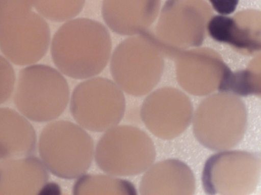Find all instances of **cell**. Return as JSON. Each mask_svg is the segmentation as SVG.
<instances>
[{
	"label": "cell",
	"instance_id": "8",
	"mask_svg": "<svg viewBox=\"0 0 261 195\" xmlns=\"http://www.w3.org/2000/svg\"><path fill=\"white\" fill-rule=\"evenodd\" d=\"M48 179L46 167L36 157L28 156L0 161V194H37Z\"/></svg>",
	"mask_w": 261,
	"mask_h": 195
},
{
	"label": "cell",
	"instance_id": "6",
	"mask_svg": "<svg viewBox=\"0 0 261 195\" xmlns=\"http://www.w3.org/2000/svg\"><path fill=\"white\" fill-rule=\"evenodd\" d=\"M49 41L47 23L32 11L0 24V49L15 65L29 66L39 61L46 53Z\"/></svg>",
	"mask_w": 261,
	"mask_h": 195
},
{
	"label": "cell",
	"instance_id": "14",
	"mask_svg": "<svg viewBox=\"0 0 261 195\" xmlns=\"http://www.w3.org/2000/svg\"><path fill=\"white\" fill-rule=\"evenodd\" d=\"M34 2L35 0H0V24L32 11Z\"/></svg>",
	"mask_w": 261,
	"mask_h": 195
},
{
	"label": "cell",
	"instance_id": "11",
	"mask_svg": "<svg viewBox=\"0 0 261 195\" xmlns=\"http://www.w3.org/2000/svg\"><path fill=\"white\" fill-rule=\"evenodd\" d=\"M112 175H86L75 182L74 194H135L132 183Z\"/></svg>",
	"mask_w": 261,
	"mask_h": 195
},
{
	"label": "cell",
	"instance_id": "10",
	"mask_svg": "<svg viewBox=\"0 0 261 195\" xmlns=\"http://www.w3.org/2000/svg\"><path fill=\"white\" fill-rule=\"evenodd\" d=\"M145 0H103V18L109 27L121 35H134L148 23Z\"/></svg>",
	"mask_w": 261,
	"mask_h": 195
},
{
	"label": "cell",
	"instance_id": "1",
	"mask_svg": "<svg viewBox=\"0 0 261 195\" xmlns=\"http://www.w3.org/2000/svg\"><path fill=\"white\" fill-rule=\"evenodd\" d=\"M111 39L101 23L76 18L63 24L54 36L51 54L54 64L65 75L75 79L90 78L106 66Z\"/></svg>",
	"mask_w": 261,
	"mask_h": 195
},
{
	"label": "cell",
	"instance_id": "12",
	"mask_svg": "<svg viewBox=\"0 0 261 195\" xmlns=\"http://www.w3.org/2000/svg\"><path fill=\"white\" fill-rule=\"evenodd\" d=\"M210 36L215 41L239 48H246L249 39L245 31L240 29L231 18L223 15L212 17L207 24Z\"/></svg>",
	"mask_w": 261,
	"mask_h": 195
},
{
	"label": "cell",
	"instance_id": "15",
	"mask_svg": "<svg viewBox=\"0 0 261 195\" xmlns=\"http://www.w3.org/2000/svg\"><path fill=\"white\" fill-rule=\"evenodd\" d=\"M15 74L10 62L0 55V105L11 96L14 89Z\"/></svg>",
	"mask_w": 261,
	"mask_h": 195
},
{
	"label": "cell",
	"instance_id": "5",
	"mask_svg": "<svg viewBox=\"0 0 261 195\" xmlns=\"http://www.w3.org/2000/svg\"><path fill=\"white\" fill-rule=\"evenodd\" d=\"M71 114L83 128L102 132L122 120L125 101L121 89L110 79L94 77L79 84L70 100Z\"/></svg>",
	"mask_w": 261,
	"mask_h": 195
},
{
	"label": "cell",
	"instance_id": "16",
	"mask_svg": "<svg viewBox=\"0 0 261 195\" xmlns=\"http://www.w3.org/2000/svg\"><path fill=\"white\" fill-rule=\"evenodd\" d=\"M210 1L215 11L222 15L233 13L239 3V0H210Z\"/></svg>",
	"mask_w": 261,
	"mask_h": 195
},
{
	"label": "cell",
	"instance_id": "3",
	"mask_svg": "<svg viewBox=\"0 0 261 195\" xmlns=\"http://www.w3.org/2000/svg\"><path fill=\"white\" fill-rule=\"evenodd\" d=\"M69 98L66 80L53 67L33 64L19 72L14 101L29 120L43 122L56 119L65 109Z\"/></svg>",
	"mask_w": 261,
	"mask_h": 195
},
{
	"label": "cell",
	"instance_id": "7",
	"mask_svg": "<svg viewBox=\"0 0 261 195\" xmlns=\"http://www.w3.org/2000/svg\"><path fill=\"white\" fill-rule=\"evenodd\" d=\"M150 51L143 36H134L121 42L114 50L110 62L112 75L126 93L139 96L151 88Z\"/></svg>",
	"mask_w": 261,
	"mask_h": 195
},
{
	"label": "cell",
	"instance_id": "13",
	"mask_svg": "<svg viewBox=\"0 0 261 195\" xmlns=\"http://www.w3.org/2000/svg\"><path fill=\"white\" fill-rule=\"evenodd\" d=\"M85 0H35L34 6L42 17L55 22L70 19L82 11Z\"/></svg>",
	"mask_w": 261,
	"mask_h": 195
},
{
	"label": "cell",
	"instance_id": "4",
	"mask_svg": "<svg viewBox=\"0 0 261 195\" xmlns=\"http://www.w3.org/2000/svg\"><path fill=\"white\" fill-rule=\"evenodd\" d=\"M154 158L153 144L141 129L132 126H116L99 139L95 151L98 166L114 176H131L141 173Z\"/></svg>",
	"mask_w": 261,
	"mask_h": 195
},
{
	"label": "cell",
	"instance_id": "9",
	"mask_svg": "<svg viewBox=\"0 0 261 195\" xmlns=\"http://www.w3.org/2000/svg\"><path fill=\"white\" fill-rule=\"evenodd\" d=\"M36 135L32 124L17 112L0 108V160L26 157L35 151Z\"/></svg>",
	"mask_w": 261,
	"mask_h": 195
},
{
	"label": "cell",
	"instance_id": "2",
	"mask_svg": "<svg viewBox=\"0 0 261 195\" xmlns=\"http://www.w3.org/2000/svg\"><path fill=\"white\" fill-rule=\"evenodd\" d=\"M38 148L46 168L65 179L84 175L94 155L91 137L83 127L67 121L47 124L40 133Z\"/></svg>",
	"mask_w": 261,
	"mask_h": 195
}]
</instances>
